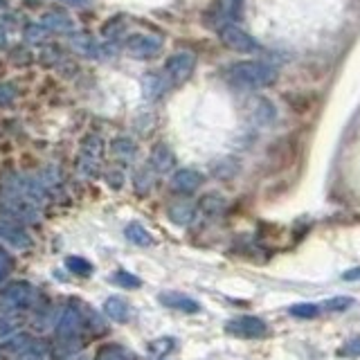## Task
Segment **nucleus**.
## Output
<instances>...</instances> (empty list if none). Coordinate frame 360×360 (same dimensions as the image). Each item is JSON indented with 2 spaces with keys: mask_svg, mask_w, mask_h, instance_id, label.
I'll use <instances>...</instances> for the list:
<instances>
[{
  "mask_svg": "<svg viewBox=\"0 0 360 360\" xmlns=\"http://www.w3.org/2000/svg\"><path fill=\"white\" fill-rule=\"evenodd\" d=\"M225 77H228V82L236 88L259 90V88L273 86L279 77V70L273 63H266V61H239L228 68Z\"/></svg>",
  "mask_w": 360,
  "mask_h": 360,
  "instance_id": "1",
  "label": "nucleus"
},
{
  "mask_svg": "<svg viewBox=\"0 0 360 360\" xmlns=\"http://www.w3.org/2000/svg\"><path fill=\"white\" fill-rule=\"evenodd\" d=\"M82 313H79L77 307H65L59 322H56V342H59L61 349H65V354L70 349H77L79 335H82Z\"/></svg>",
  "mask_w": 360,
  "mask_h": 360,
  "instance_id": "2",
  "label": "nucleus"
},
{
  "mask_svg": "<svg viewBox=\"0 0 360 360\" xmlns=\"http://www.w3.org/2000/svg\"><path fill=\"white\" fill-rule=\"evenodd\" d=\"M34 302V286L27 281H11L0 288V313H16L30 309Z\"/></svg>",
  "mask_w": 360,
  "mask_h": 360,
  "instance_id": "3",
  "label": "nucleus"
},
{
  "mask_svg": "<svg viewBox=\"0 0 360 360\" xmlns=\"http://www.w3.org/2000/svg\"><path fill=\"white\" fill-rule=\"evenodd\" d=\"M219 37L223 41L225 48H230L234 52H243V54H255L262 50V45L255 37H250L245 30H241L236 22H225L219 27Z\"/></svg>",
  "mask_w": 360,
  "mask_h": 360,
  "instance_id": "4",
  "label": "nucleus"
},
{
  "mask_svg": "<svg viewBox=\"0 0 360 360\" xmlns=\"http://www.w3.org/2000/svg\"><path fill=\"white\" fill-rule=\"evenodd\" d=\"M196 56L191 52H176L167 59L165 65V79L169 86H183L187 79L194 75Z\"/></svg>",
  "mask_w": 360,
  "mask_h": 360,
  "instance_id": "5",
  "label": "nucleus"
},
{
  "mask_svg": "<svg viewBox=\"0 0 360 360\" xmlns=\"http://www.w3.org/2000/svg\"><path fill=\"white\" fill-rule=\"evenodd\" d=\"M101 155H104V140L97 138V135H90L84 142L82 151L77 158V174L79 176H93L99 165H101Z\"/></svg>",
  "mask_w": 360,
  "mask_h": 360,
  "instance_id": "6",
  "label": "nucleus"
},
{
  "mask_svg": "<svg viewBox=\"0 0 360 360\" xmlns=\"http://www.w3.org/2000/svg\"><path fill=\"white\" fill-rule=\"evenodd\" d=\"M225 331L230 335L243 338V340H259L268 333V324L255 315H241V318H234L225 324Z\"/></svg>",
  "mask_w": 360,
  "mask_h": 360,
  "instance_id": "7",
  "label": "nucleus"
},
{
  "mask_svg": "<svg viewBox=\"0 0 360 360\" xmlns=\"http://www.w3.org/2000/svg\"><path fill=\"white\" fill-rule=\"evenodd\" d=\"M162 50V39L151 34H135L127 41V52L133 59H153Z\"/></svg>",
  "mask_w": 360,
  "mask_h": 360,
  "instance_id": "8",
  "label": "nucleus"
},
{
  "mask_svg": "<svg viewBox=\"0 0 360 360\" xmlns=\"http://www.w3.org/2000/svg\"><path fill=\"white\" fill-rule=\"evenodd\" d=\"M160 304L167 309H176V311H183V313H198L200 311V304L189 297V295H183V292H176V290H165L160 292Z\"/></svg>",
  "mask_w": 360,
  "mask_h": 360,
  "instance_id": "9",
  "label": "nucleus"
},
{
  "mask_svg": "<svg viewBox=\"0 0 360 360\" xmlns=\"http://www.w3.org/2000/svg\"><path fill=\"white\" fill-rule=\"evenodd\" d=\"M202 185V174H198L196 169H178L172 178V187L180 194H191Z\"/></svg>",
  "mask_w": 360,
  "mask_h": 360,
  "instance_id": "10",
  "label": "nucleus"
},
{
  "mask_svg": "<svg viewBox=\"0 0 360 360\" xmlns=\"http://www.w3.org/2000/svg\"><path fill=\"white\" fill-rule=\"evenodd\" d=\"M0 239L7 241L11 248H16V250H25V248L32 245L30 234L14 223H0Z\"/></svg>",
  "mask_w": 360,
  "mask_h": 360,
  "instance_id": "11",
  "label": "nucleus"
},
{
  "mask_svg": "<svg viewBox=\"0 0 360 360\" xmlns=\"http://www.w3.org/2000/svg\"><path fill=\"white\" fill-rule=\"evenodd\" d=\"M41 25L48 30V32H59V34H72L75 27V20L65 14V11H50L41 18Z\"/></svg>",
  "mask_w": 360,
  "mask_h": 360,
  "instance_id": "12",
  "label": "nucleus"
},
{
  "mask_svg": "<svg viewBox=\"0 0 360 360\" xmlns=\"http://www.w3.org/2000/svg\"><path fill=\"white\" fill-rule=\"evenodd\" d=\"M149 167L153 169L155 174L172 172V167H174V153H172V149H169L167 144H155L153 151H151V158H149Z\"/></svg>",
  "mask_w": 360,
  "mask_h": 360,
  "instance_id": "13",
  "label": "nucleus"
},
{
  "mask_svg": "<svg viewBox=\"0 0 360 360\" xmlns=\"http://www.w3.org/2000/svg\"><path fill=\"white\" fill-rule=\"evenodd\" d=\"M68 43H70V48L79 54L84 56H97V43L95 39L90 37V34H84V32H72L68 34Z\"/></svg>",
  "mask_w": 360,
  "mask_h": 360,
  "instance_id": "14",
  "label": "nucleus"
},
{
  "mask_svg": "<svg viewBox=\"0 0 360 360\" xmlns=\"http://www.w3.org/2000/svg\"><path fill=\"white\" fill-rule=\"evenodd\" d=\"M104 313L115 322H127L131 318V307H129V302L122 297H108L104 302Z\"/></svg>",
  "mask_w": 360,
  "mask_h": 360,
  "instance_id": "15",
  "label": "nucleus"
},
{
  "mask_svg": "<svg viewBox=\"0 0 360 360\" xmlns=\"http://www.w3.org/2000/svg\"><path fill=\"white\" fill-rule=\"evenodd\" d=\"M167 79L162 75H144L142 77V93L146 99H158L167 88Z\"/></svg>",
  "mask_w": 360,
  "mask_h": 360,
  "instance_id": "16",
  "label": "nucleus"
},
{
  "mask_svg": "<svg viewBox=\"0 0 360 360\" xmlns=\"http://www.w3.org/2000/svg\"><path fill=\"white\" fill-rule=\"evenodd\" d=\"M196 217V207L189 205V202H176V205L169 207V219L176 225H189Z\"/></svg>",
  "mask_w": 360,
  "mask_h": 360,
  "instance_id": "17",
  "label": "nucleus"
},
{
  "mask_svg": "<svg viewBox=\"0 0 360 360\" xmlns=\"http://www.w3.org/2000/svg\"><path fill=\"white\" fill-rule=\"evenodd\" d=\"M124 236L133 243V245H140V248H149L153 245V236L146 232L140 223H131L127 225V230H124Z\"/></svg>",
  "mask_w": 360,
  "mask_h": 360,
  "instance_id": "18",
  "label": "nucleus"
},
{
  "mask_svg": "<svg viewBox=\"0 0 360 360\" xmlns=\"http://www.w3.org/2000/svg\"><path fill=\"white\" fill-rule=\"evenodd\" d=\"M110 149H112V155L122 158V160H133L135 153H138V146H135L131 138H115L110 144Z\"/></svg>",
  "mask_w": 360,
  "mask_h": 360,
  "instance_id": "19",
  "label": "nucleus"
},
{
  "mask_svg": "<svg viewBox=\"0 0 360 360\" xmlns=\"http://www.w3.org/2000/svg\"><path fill=\"white\" fill-rule=\"evenodd\" d=\"M95 360H131V354L120 345H104L97 352Z\"/></svg>",
  "mask_w": 360,
  "mask_h": 360,
  "instance_id": "20",
  "label": "nucleus"
},
{
  "mask_svg": "<svg viewBox=\"0 0 360 360\" xmlns=\"http://www.w3.org/2000/svg\"><path fill=\"white\" fill-rule=\"evenodd\" d=\"M174 349H176V340H174V338H160V340H153L149 345V354H151V358L160 360V358L172 354Z\"/></svg>",
  "mask_w": 360,
  "mask_h": 360,
  "instance_id": "21",
  "label": "nucleus"
},
{
  "mask_svg": "<svg viewBox=\"0 0 360 360\" xmlns=\"http://www.w3.org/2000/svg\"><path fill=\"white\" fill-rule=\"evenodd\" d=\"M30 345H34V340L27 333H14L11 338H7L5 349H7V352H11V354H22Z\"/></svg>",
  "mask_w": 360,
  "mask_h": 360,
  "instance_id": "22",
  "label": "nucleus"
},
{
  "mask_svg": "<svg viewBox=\"0 0 360 360\" xmlns=\"http://www.w3.org/2000/svg\"><path fill=\"white\" fill-rule=\"evenodd\" d=\"M65 266H68V270H70V273H75V275H84V277H88L90 273H93V264H90L88 259H84V257H68V259H65Z\"/></svg>",
  "mask_w": 360,
  "mask_h": 360,
  "instance_id": "23",
  "label": "nucleus"
},
{
  "mask_svg": "<svg viewBox=\"0 0 360 360\" xmlns=\"http://www.w3.org/2000/svg\"><path fill=\"white\" fill-rule=\"evenodd\" d=\"M112 281L120 284V288H140L142 286V279L138 275H131L129 270H117L115 275H112Z\"/></svg>",
  "mask_w": 360,
  "mask_h": 360,
  "instance_id": "24",
  "label": "nucleus"
},
{
  "mask_svg": "<svg viewBox=\"0 0 360 360\" xmlns=\"http://www.w3.org/2000/svg\"><path fill=\"white\" fill-rule=\"evenodd\" d=\"M288 313L292 315V318L311 320V318H318L320 307H318V304H295V307L288 309Z\"/></svg>",
  "mask_w": 360,
  "mask_h": 360,
  "instance_id": "25",
  "label": "nucleus"
},
{
  "mask_svg": "<svg viewBox=\"0 0 360 360\" xmlns=\"http://www.w3.org/2000/svg\"><path fill=\"white\" fill-rule=\"evenodd\" d=\"M338 356L345 358H358L360 356V338H352L349 342H345L340 349H338Z\"/></svg>",
  "mask_w": 360,
  "mask_h": 360,
  "instance_id": "26",
  "label": "nucleus"
},
{
  "mask_svg": "<svg viewBox=\"0 0 360 360\" xmlns=\"http://www.w3.org/2000/svg\"><path fill=\"white\" fill-rule=\"evenodd\" d=\"M354 304L352 297H333L329 302H324V311H347Z\"/></svg>",
  "mask_w": 360,
  "mask_h": 360,
  "instance_id": "27",
  "label": "nucleus"
},
{
  "mask_svg": "<svg viewBox=\"0 0 360 360\" xmlns=\"http://www.w3.org/2000/svg\"><path fill=\"white\" fill-rule=\"evenodd\" d=\"M18 331V322L11 318H0V340H7L9 335Z\"/></svg>",
  "mask_w": 360,
  "mask_h": 360,
  "instance_id": "28",
  "label": "nucleus"
},
{
  "mask_svg": "<svg viewBox=\"0 0 360 360\" xmlns=\"http://www.w3.org/2000/svg\"><path fill=\"white\" fill-rule=\"evenodd\" d=\"M14 99H16V88L11 84H0V106L14 104Z\"/></svg>",
  "mask_w": 360,
  "mask_h": 360,
  "instance_id": "29",
  "label": "nucleus"
},
{
  "mask_svg": "<svg viewBox=\"0 0 360 360\" xmlns=\"http://www.w3.org/2000/svg\"><path fill=\"white\" fill-rule=\"evenodd\" d=\"M20 360H48V356H45V352L39 345H30L25 352L20 354Z\"/></svg>",
  "mask_w": 360,
  "mask_h": 360,
  "instance_id": "30",
  "label": "nucleus"
},
{
  "mask_svg": "<svg viewBox=\"0 0 360 360\" xmlns=\"http://www.w3.org/2000/svg\"><path fill=\"white\" fill-rule=\"evenodd\" d=\"M202 207H205L207 214H219L225 207V202L219 196H207L205 200H202Z\"/></svg>",
  "mask_w": 360,
  "mask_h": 360,
  "instance_id": "31",
  "label": "nucleus"
},
{
  "mask_svg": "<svg viewBox=\"0 0 360 360\" xmlns=\"http://www.w3.org/2000/svg\"><path fill=\"white\" fill-rule=\"evenodd\" d=\"M9 270H11V259H9V255L3 250V248H0V281L7 279Z\"/></svg>",
  "mask_w": 360,
  "mask_h": 360,
  "instance_id": "32",
  "label": "nucleus"
},
{
  "mask_svg": "<svg viewBox=\"0 0 360 360\" xmlns=\"http://www.w3.org/2000/svg\"><path fill=\"white\" fill-rule=\"evenodd\" d=\"M45 34H48V30H45L43 25H30L27 27V39L30 41H41Z\"/></svg>",
  "mask_w": 360,
  "mask_h": 360,
  "instance_id": "33",
  "label": "nucleus"
},
{
  "mask_svg": "<svg viewBox=\"0 0 360 360\" xmlns=\"http://www.w3.org/2000/svg\"><path fill=\"white\" fill-rule=\"evenodd\" d=\"M59 3H63L65 7H84L88 5V0H59Z\"/></svg>",
  "mask_w": 360,
  "mask_h": 360,
  "instance_id": "34",
  "label": "nucleus"
},
{
  "mask_svg": "<svg viewBox=\"0 0 360 360\" xmlns=\"http://www.w3.org/2000/svg\"><path fill=\"white\" fill-rule=\"evenodd\" d=\"M358 277H360V268H354V270H349V273L342 275V279H347V281H354Z\"/></svg>",
  "mask_w": 360,
  "mask_h": 360,
  "instance_id": "35",
  "label": "nucleus"
},
{
  "mask_svg": "<svg viewBox=\"0 0 360 360\" xmlns=\"http://www.w3.org/2000/svg\"><path fill=\"white\" fill-rule=\"evenodd\" d=\"M5 45H7V39H5V30H3V27H0V50H3V48H5Z\"/></svg>",
  "mask_w": 360,
  "mask_h": 360,
  "instance_id": "36",
  "label": "nucleus"
},
{
  "mask_svg": "<svg viewBox=\"0 0 360 360\" xmlns=\"http://www.w3.org/2000/svg\"><path fill=\"white\" fill-rule=\"evenodd\" d=\"M3 7H7V0H0V9H3Z\"/></svg>",
  "mask_w": 360,
  "mask_h": 360,
  "instance_id": "37",
  "label": "nucleus"
}]
</instances>
